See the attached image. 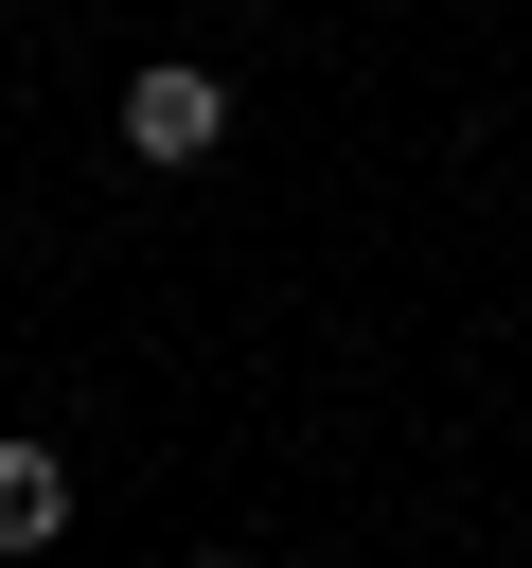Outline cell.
<instances>
[{
	"instance_id": "cell-1",
	"label": "cell",
	"mask_w": 532,
	"mask_h": 568,
	"mask_svg": "<svg viewBox=\"0 0 532 568\" xmlns=\"http://www.w3.org/2000/svg\"><path fill=\"white\" fill-rule=\"evenodd\" d=\"M213 142H231V89H213L195 53L124 71V160H213Z\"/></svg>"
},
{
	"instance_id": "cell-2",
	"label": "cell",
	"mask_w": 532,
	"mask_h": 568,
	"mask_svg": "<svg viewBox=\"0 0 532 568\" xmlns=\"http://www.w3.org/2000/svg\"><path fill=\"white\" fill-rule=\"evenodd\" d=\"M71 532V462L53 444H0V550H53Z\"/></svg>"
}]
</instances>
